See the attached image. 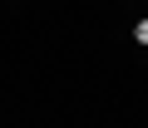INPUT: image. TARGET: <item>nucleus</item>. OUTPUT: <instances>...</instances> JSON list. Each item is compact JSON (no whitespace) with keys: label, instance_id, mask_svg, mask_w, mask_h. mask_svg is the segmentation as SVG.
Instances as JSON below:
<instances>
[{"label":"nucleus","instance_id":"1","mask_svg":"<svg viewBox=\"0 0 148 128\" xmlns=\"http://www.w3.org/2000/svg\"><path fill=\"white\" fill-rule=\"evenodd\" d=\"M133 39H138V44H148V20H138V25H133Z\"/></svg>","mask_w":148,"mask_h":128}]
</instances>
